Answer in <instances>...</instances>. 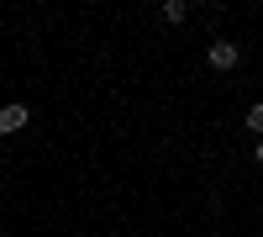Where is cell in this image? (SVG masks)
<instances>
[{
    "label": "cell",
    "instance_id": "5",
    "mask_svg": "<svg viewBox=\"0 0 263 237\" xmlns=\"http://www.w3.org/2000/svg\"><path fill=\"white\" fill-rule=\"evenodd\" d=\"M258 163H263V142H258Z\"/></svg>",
    "mask_w": 263,
    "mask_h": 237
},
{
    "label": "cell",
    "instance_id": "1",
    "mask_svg": "<svg viewBox=\"0 0 263 237\" xmlns=\"http://www.w3.org/2000/svg\"><path fill=\"white\" fill-rule=\"evenodd\" d=\"M27 121H32V111H27V105H6V111H0V132H6V137H16Z\"/></svg>",
    "mask_w": 263,
    "mask_h": 237
},
{
    "label": "cell",
    "instance_id": "4",
    "mask_svg": "<svg viewBox=\"0 0 263 237\" xmlns=\"http://www.w3.org/2000/svg\"><path fill=\"white\" fill-rule=\"evenodd\" d=\"M248 126H253V132H263V105H253V111H248Z\"/></svg>",
    "mask_w": 263,
    "mask_h": 237
},
{
    "label": "cell",
    "instance_id": "2",
    "mask_svg": "<svg viewBox=\"0 0 263 237\" xmlns=\"http://www.w3.org/2000/svg\"><path fill=\"white\" fill-rule=\"evenodd\" d=\"M237 58H242L237 42H211V63H216V69H237Z\"/></svg>",
    "mask_w": 263,
    "mask_h": 237
},
{
    "label": "cell",
    "instance_id": "3",
    "mask_svg": "<svg viewBox=\"0 0 263 237\" xmlns=\"http://www.w3.org/2000/svg\"><path fill=\"white\" fill-rule=\"evenodd\" d=\"M163 21H184V0H163Z\"/></svg>",
    "mask_w": 263,
    "mask_h": 237
}]
</instances>
